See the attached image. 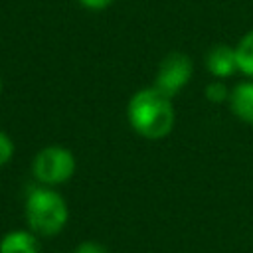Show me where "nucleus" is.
<instances>
[{
    "label": "nucleus",
    "mask_w": 253,
    "mask_h": 253,
    "mask_svg": "<svg viewBox=\"0 0 253 253\" xmlns=\"http://www.w3.org/2000/svg\"><path fill=\"white\" fill-rule=\"evenodd\" d=\"M128 123L144 138L158 140L170 134L174 126V109L170 97L148 87L136 91L128 101Z\"/></svg>",
    "instance_id": "obj_1"
},
{
    "label": "nucleus",
    "mask_w": 253,
    "mask_h": 253,
    "mask_svg": "<svg viewBox=\"0 0 253 253\" xmlns=\"http://www.w3.org/2000/svg\"><path fill=\"white\" fill-rule=\"evenodd\" d=\"M67 215L65 200L49 188H38L26 200V219L30 229L38 235H57L65 227Z\"/></svg>",
    "instance_id": "obj_2"
},
{
    "label": "nucleus",
    "mask_w": 253,
    "mask_h": 253,
    "mask_svg": "<svg viewBox=\"0 0 253 253\" xmlns=\"http://www.w3.org/2000/svg\"><path fill=\"white\" fill-rule=\"evenodd\" d=\"M32 172L42 184H63L75 172V158L63 146H45L36 154L32 162Z\"/></svg>",
    "instance_id": "obj_3"
},
{
    "label": "nucleus",
    "mask_w": 253,
    "mask_h": 253,
    "mask_svg": "<svg viewBox=\"0 0 253 253\" xmlns=\"http://www.w3.org/2000/svg\"><path fill=\"white\" fill-rule=\"evenodd\" d=\"M192 71H194L192 59L186 53L172 51L160 61L154 89H158L162 95L172 99L188 85V81L192 79Z\"/></svg>",
    "instance_id": "obj_4"
},
{
    "label": "nucleus",
    "mask_w": 253,
    "mask_h": 253,
    "mask_svg": "<svg viewBox=\"0 0 253 253\" xmlns=\"http://www.w3.org/2000/svg\"><path fill=\"white\" fill-rule=\"evenodd\" d=\"M206 65H208V71L213 77L225 79V77L233 75L239 69L237 67V57H235V47H229V45L211 47L206 55Z\"/></svg>",
    "instance_id": "obj_5"
},
{
    "label": "nucleus",
    "mask_w": 253,
    "mask_h": 253,
    "mask_svg": "<svg viewBox=\"0 0 253 253\" xmlns=\"http://www.w3.org/2000/svg\"><path fill=\"white\" fill-rule=\"evenodd\" d=\"M229 107L237 119L243 123L253 125V83L245 81L231 89L229 93Z\"/></svg>",
    "instance_id": "obj_6"
},
{
    "label": "nucleus",
    "mask_w": 253,
    "mask_h": 253,
    "mask_svg": "<svg viewBox=\"0 0 253 253\" xmlns=\"http://www.w3.org/2000/svg\"><path fill=\"white\" fill-rule=\"evenodd\" d=\"M0 253H40V243L34 233L18 229L0 239Z\"/></svg>",
    "instance_id": "obj_7"
},
{
    "label": "nucleus",
    "mask_w": 253,
    "mask_h": 253,
    "mask_svg": "<svg viewBox=\"0 0 253 253\" xmlns=\"http://www.w3.org/2000/svg\"><path fill=\"white\" fill-rule=\"evenodd\" d=\"M235 57L239 71L245 73L247 77H253V30L245 34L235 45Z\"/></svg>",
    "instance_id": "obj_8"
},
{
    "label": "nucleus",
    "mask_w": 253,
    "mask_h": 253,
    "mask_svg": "<svg viewBox=\"0 0 253 253\" xmlns=\"http://www.w3.org/2000/svg\"><path fill=\"white\" fill-rule=\"evenodd\" d=\"M206 97L211 103H225L229 99V91L221 81H215V83H210L206 87Z\"/></svg>",
    "instance_id": "obj_9"
},
{
    "label": "nucleus",
    "mask_w": 253,
    "mask_h": 253,
    "mask_svg": "<svg viewBox=\"0 0 253 253\" xmlns=\"http://www.w3.org/2000/svg\"><path fill=\"white\" fill-rule=\"evenodd\" d=\"M12 156H14V142L4 130H0V166L10 162Z\"/></svg>",
    "instance_id": "obj_10"
},
{
    "label": "nucleus",
    "mask_w": 253,
    "mask_h": 253,
    "mask_svg": "<svg viewBox=\"0 0 253 253\" xmlns=\"http://www.w3.org/2000/svg\"><path fill=\"white\" fill-rule=\"evenodd\" d=\"M75 253H109V249L99 241H83L77 245Z\"/></svg>",
    "instance_id": "obj_11"
},
{
    "label": "nucleus",
    "mask_w": 253,
    "mask_h": 253,
    "mask_svg": "<svg viewBox=\"0 0 253 253\" xmlns=\"http://www.w3.org/2000/svg\"><path fill=\"white\" fill-rule=\"evenodd\" d=\"M113 2L115 0H79V4L85 6V8H89V10H103V8L111 6Z\"/></svg>",
    "instance_id": "obj_12"
},
{
    "label": "nucleus",
    "mask_w": 253,
    "mask_h": 253,
    "mask_svg": "<svg viewBox=\"0 0 253 253\" xmlns=\"http://www.w3.org/2000/svg\"><path fill=\"white\" fill-rule=\"evenodd\" d=\"M0 93H2V79H0Z\"/></svg>",
    "instance_id": "obj_13"
}]
</instances>
